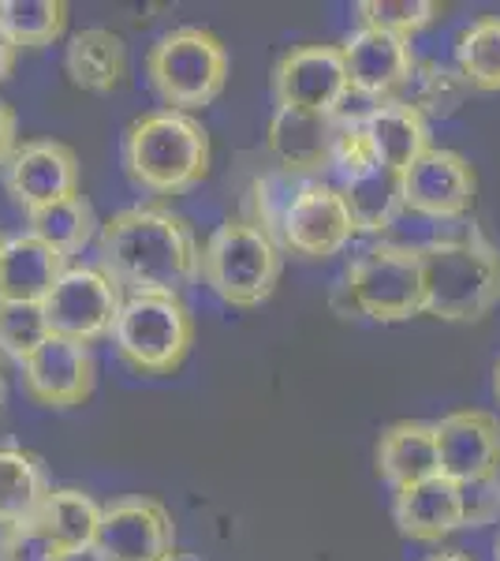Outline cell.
<instances>
[{
  "label": "cell",
  "mask_w": 500,
  "mask_h": 561,
  "mask_svg": "<svg viewBox=\"0 0 500 561\" xmlns=\"http://www.w3.org/2000/svg\"><path fill=\"white\" fill-rule=\"evenodd\" d=\"M195 232L179 214L165 206H127L97 229V266L124 296H179V288L198 280Z\"/></svg>",
  "instance_id": "obj_1"
},
{
  "label": "cell",
  "mask_w": 500,
  "mask_h": 561,
  "mask_svg": "<svg viewBox=\"0 0 500 561\" xmlns=\"http://www.w3.org/2000/svg\"><path fill=\"white\" fill-rule=\"evenodd\" d=\"M422 259V314L441 322H478L500 304V255L478 229L430 240Z\"/></svg>",
  "instance_id": "obj_2"
},
{
  "label": "cell",
  "mask_w": 500,
  "mask_h": 561,
  "mask_svg": "<svg viewBox=\"0 0 500 561\" xmlns=\"http://www.w3.org/2000/svg\"><path fill=\"white\" fill-rule=\"evenodd\" d=\"M209 131L202 121L176 108L147 113L124 131V169L135 187L150 195H179L209 173Z\"/></svg>",
  "instance_id": "obj_3"
},
{
  "label": "cell",
  "mask_w": 500,
  "mask_h": 561,
  "mask_svg": "<svg viewBox=\"0 0 500 561\" xmlns=\"http://www.w3.org/2000/svg\"><path fill=\"white\" fill-rule=\"evenodd\" d=\"M280 251L284 248L266 229L251 225L247 217H229L202 243L198 277L221 304L258 307L269 300L280 280V266H284Z\"/></svg>",
  "instance_id": "obj_4"
},
{
  "label": "cell",
  "mask_w": 500,
  "mask_h": 561,
  "mask_svg": "<svg viewBox=\"0 0 500 561\" xmlns=\"http://www.w3.org/2000/svg\"><path fill=\"white\" fill-rule=\"evenodd\" d=\"M147 76L165 108L195 113L217 102L229 83V49L202 26H176L153 42L147 53Z\"/></svg>",
  "instance_id": "obj_5"
},
{
  "label": "cell",
  "mask_w": 500,
  "mask_h": 561,
  "mask_svg": "<svg viewBox=\"0 0 500 561\" xmlns=\"http://www.w3.org/2000/svg\"><path fill=\"white\" fill-rule=\"evenodd\" d=\"M195 319L179 296H127L113 325L116 356L139 375H168L187 359Z\"/></svg>",
  "instance_id": "obj_6"
},
{
  "label": "cell",
  "mask_w": 500,
  "mask_h": 561,
  "mask_svg": "<svg viewBox=\"0 0 500 561\" xmlns=\"http://www.w3.org/2000/svg\"><path fill=\"white\" fill-rule=\"evenodd\" d=\"M348 311L370 322H407L422 314V259L418 248L374 243L344 274Z\"/></svg>",
  "instance_id": "obj_7"
},
{
  "label": "cell",
  "mask_w": 500,
  "mask_h": 561,
  "mask_svg": "<svg viewBox=\"0 0 500 561\" xmlns=\"http://www.w3.org/2000/svg\"><path fill=\"white\" fill-rule=\"evenodd\" d=\"M124 300V288L102 266H68L42 307L45 319H49V330L57 337L94 345L102 337H113Z\"/></svg>",
  "instance_id": "obj_8"
},
{
  "label": "cell",
  "mask_w": 500,
  "mask_h": 561,
  "mask_svg": "<svg viewBox=\"0 0 500 561\" xmlns=\"http://www.w3.org/2000/svg\"><path fill=\"white\" fill-rule=\"evenodd\" d=\"M272 98L277 108L340 116L351 98L340 45H299L284 53L272 68Z\"/></svg>",
  "instance_id": "obj_9"
},
{
  "label": "cell",
  "mask_w": 500,
  "mask_h": 561,
  "mask_svg": "<svg viewBox=\"0 0 500 561\" xmlns=\"http://www.w3.org/2000/svg\"><path fill=\"white\" fill-rule=\"evenodd\" d=\"M97 561H165L176 554V528L158 497H116L102 510L94 550Z\"/></svg>",
  "instance_id": "obj_10"
},
{
  "label": "cell",
  "mask_w": 500,
  "mask_h": 561,
  "mask_svg": "<svg viewBox=\"0 0 500 561\" xmlns=\"http://www.w3.org/2000/svg\"><path fill=\"white\" fill-rule=\"evenodd\" d=\"M354 232L359 229L340 187L325 180H303L295 203L280 221V248L299 259H333L348 248Z\"/></svg>",
  "instance_id": "obj_11"
},
{
  "label": "cell",
  "mask_w": 500,
  "mask_h": 561,
  "mask_svg": "<svg viewBox=\"0 0 500 561\" xmlns=\"http://www.w3.org/2000/svg\"><path fill=\"white\" fill-rule=\"evenodd\" d=\"M478 180L470 161L456 150L430 147L418 161L399 173V195H404V210L418 217H433V221H460L475 206Z\"/></svg>",
  "instance_id": "obj_12"
},
{
  "label": "cell",
  "mask_w": 500,
  "mask_h": 561,
  "mask_svg": "<svg viewBox=\"0 0 500 561\" xmlns=\"http://www.w3.org/2000/svg\"><path fill=\"white\" fill-rule=\"evenodd\" d=\"M4 192L23 214L53 206L60 198L79 195V158L57 139H26L0 169Z\"/></svg>",
  "instance_id": "obj_13"
},
{
  "label": "cell",
  "mask_w": 500,
  "mask_h": 561,
  "mask_svg": "<svg viewBox=\"0 0 500 561\" xmlns=\"http://www.w3.org/2000/svg\"><path fill=\"white\" fill-rule=\"evenodd\" d=\"M340 57L344 68H348L351 94L367 98L370 105L385 102V98H399V90L407 87L418 65L411 38L370 31V26H359L340 42Z\"/></svg>",
  "instance_id": "obj_14"
},
{
  "label": "cell",
  "mask_w": 500,
  "mask_h": 561,
  "mask_svg": "<svg viewBox=\"0 0 500 561\" xmlns=\"http://www.w3.org/2000/svg\"><path fill=\"white\" fill-rule=\"evenodd\" d=\"M20 370L26 397L45 404V409H75V404H83L94 393L97 382V364L90 345L57 337V333Z\"/></svg>",
  "instance_id": "obj_15"
},
{
  "label": "cell",
  "mask_w": 500,
  "mask_h": 561,
  "mask_svg": "<svg viewBox=\"0 0 500 561\" xmlns=\"http://www.w3.org/2000/svg\"><path fill=\"white\" fill-rule=\"evenodd\" d=\"M336 139H340V116L299 113V108H272L266 150L280 173L295 180H314L333 169Z\"/></svg>",
  "instance_id": "obj_16"
},
{
  "label": "cell",
  "mask_w": 500,
  "mask_h": 561,
  "mask_svg": "<svg viewBox=\"0 0 500 561\" xmlns=\"http://www.w3.org/2000/svg\"><path fill=\"white\" fill-rule=\"evenodd\" d=\"M438 427L441 476L460 486L500 476V423L489 412L463 409L444 415Z\"/></svg>",
  "instance_id": "obj_17"
},
{
  "label": "cell",
  "mask_w": 500,
  "mask_h": 561,
  "mask_svg": "<svg viewBox=\"0 0 500 561\" xmlns=\"http://www.w3.org/2000/svg\"><path fill=\"white\" fill-rule=\"evenodd\" d=\"M393 517L399 536L415 542H438L444 536H452V531L467 528V497H463L460 483L433 476L426 483L396 491Z\"/></svg>",
  "instance_id": "obj_18"
},
{
  "label": "cell",
  "mask_w": 500,
  "mask_h": 561,
  "mask_svg": "<svg viewBox=\"0 0 500 561\" xmlns=\"http://www.w3.org/2000/svg\"><path fill=\"white\" fill-rule=\"evenodd\" d=\"M354 124L367 135L374 158L385 169H393V173H404L411 161H418L430 150V124H426V116L407 105L404 98L374 102L354 116Z\"/></svg>",
  "instance_id": "obj_19"
},
{
  "label": "cell",
  "mask_w": 500,
  "mask_h": 561,
  "mask_svg": "<svg viewBox=\"0 0 500 561\" xmlns=\"http://www.w3.org/2000/svg\"><path fill=\"white\" fill-rule=\"evenodd\" d=\"M63 270H68V259L49 243H42L34 232L8 237L4 251H0V300L45 304Z\"/></svg>",
  "instance_id": "obj_20"
},
{
  "label": "cell",
  "mask_w": 500,
  "mask_h": 561,
  "mask_svg": "<svg viewBox=\"0 0 500 561\" xmlns=\"http://www.w3.org/2000/svg\"><path fill=\"white\" fill-rule=\"evenodd\" d=\"M377 472L393 491L426 483L441 476V454H438V427L433 423H396L381 434L377 442Z\"/></svg>",
  "instance_id": "obj_21"
},
{
  "label": "cell",
  "mask_w": 500,
  "mask_h": 561,
  "mask_svg": "<svg viewBox=\"0 0 500 561\" xmlns=\"http://www.w3.org/2000/svg\"><path fill=\"white\" fill-rule=\"evenodd\" d=\"M63 71H68L71 87L86 90V94H113L127 76L124 38L105 26H86V31L71 34Z\"/></svg>",
  "instance_id": "obj_22"
},
{
  "label": "cell",
  "mask_w": 500,
  "mask_h": 561,
  "mask_svg": "<svg viewBox=\"0 0 500 561\" xmlns=\"http://www.w3.org/2000/svg\"><path fill=\"white\" fill-rule=\"evenodd\" d=\"M49 494H53L49 472H45L38 454L0 449V528L38 520Z\"/></svg>",
  "instance_id": "obj_23"
},
{
  "label": "cell",
  "mask_w": 500,
  "mask_h": 561,
  "mask_svg": "<svg viewBox=\"0 0 500 561\" xmlns=\"http://www.w3.org/2000/svg\"><path fill=\"white\" fill-rule=\"evenodd\" d=\"M38 524L60 542V550L68 558L90 554L97 539V524H102V505L94 502L79 486H53V494L45 497Z\"/></svg>",
  "instance_id": "obj_24"
},
{
  "label": "cell",
  "mask_w": 500,
  "mask_h": 561,
  "mask_svg": "<svg viewBox=\"0 0 500 561\" xmlns=\"http://www.w3.org/2000/svg\"><path fill=\"white\" fill-rule=\"evenodd\" d=\"M340 195L351 210V221L359 232H385L404 210V195H399V173L385 165H374L367 173H354L340 180Z\"/></svg>",
  "instance_id": "obj_25"
},
{
  "label": "cell",
  "mask_w": 500,
  "mask_h": 561,
  "mask_svg": "<svg viewBox=\"0 0 500 561\" xmlns=\"http://www.w3.org/2000/svg\"><path fill=\"white\" fill-rule=\"evenodd\" d=\"M26 225L42 243H49L53 251H60L63 259H71L75 251H83L90 240L97 237V217H94V206L86 203V195H71V198H60L53 206H42V210L26 214Z\"/></svg>",
  "instance_id": "obj_26"
},
{
  "label": "cell",
  "mask_w": 500,
  "mask_h": 561,
  "mask_svg": "<svg viewBox=\"0 0 500 561\" xmlns=\"http://www.w3.org/2000/svg\"><path fill=\"white\" fill-rule=\"evenodd\" d=\"M467 79L460 76V68L452 65H441V60H418L407 87L399 90L407 105L418 108L422 116H444L460 113V105L467 102Z\"/></svg>",
  "instance_id": "obj_27"
},
{
  "label": "cell",
  "mask_w": 500,
  "mask_h": 561,
  "mask_svg": "<svg viewBox=\"0 0 500 561\" xmlns=\"http://www.w3.org/2000/svg\"><path fill=\"white\" fill-rule=\"evenodd\" d=\"M68 26V4L63 0H0V31L20 49H42L53 45Z\"/></svg>",
  "instance_id": "obj_28"
},
{
  "label": "cell",
  "mask_w": 500,
  "mask_h": 561,
  "mask_svg": "<svg viewBox=\"0 0 500 561\" xmlns=\"http://www.w3.org/2000/svg\"><path fill=\"white\" fill-rule=\"evenodd\" d=\"M456 68L470 90L481 94L500 90V15H481L460 34Z\"/></svg>",
  "instance_id": "obj_29"
},
{
  "label": "cell",
  "mask_w": 500,
  "mask_h": 561,
  "mask_svg": "<svg viewBox=\"0 0 500 561\" xmlns=\"http://www.w3.org/2000/svg\"><path fill=\"white\" fill-rule=\"evenodd\" d=\"M49 337H53V330H49V319H45L42 304L0 300V352H4L8 359H15V364L23 367Z\"/></svg>",
  "instance_id": "obj_30"
},
{
  "label": "cell",
  "mask_w": 500,
  "mask_h": 561,
  "mask_svg": "<svg viewBox=\"0 0 500 561\" xmlns=\"http://www.w3.org/2000/svg\"><path fill=\"white\" fill-rule=\"evenodd\" d=\"M438 12L441 8L433 4V0H359V4H354L359 26L399 34V38H411L422 26H430L438 20Z\"/></svg>",
  "instance_id": "obj_31"
},
{
  "label": "cell",
  "mask_w": 500,
  "mask_h": 561,
  "mask_svg": "<svg viewBox=\"0 0 500 561\" xmlns=\"http://www.w3.org/2000/svg\"><path fill=\"white\" fill-rule=\"evenodd\" d=\"M299 187H303V180L280 173V169H272V173L258 176L251 184V192H247V214H243V217H247L251 225H258V229H266L269 237L280 243V221H284L288 206L295 203Z\"/></svg>",
  "instance_id": "obj_32"
},
{
  "label": "cell",
  "mask_w": 500,
  "mask_h": 561,
  "mask_svg": "<svg viewBox=\"0 0 500 561\" xmlns=\"http://www.w3.org/2000/svg\"><path fill=\"white\" fill-rule=\"evenodd\" d=\"M0 561H68V554L38 520H26L0 528Z\"/></svg>",
  "instance_id": "obj_33"
},
{
  "label": "cell",
  "mask_w": 500,
  "mask_h": 561,
  "mask_svg": "<svg viewBox=\"0 0 500 561\" xmlns=\"http://www.w3.org/2000/svg\"><path fill=\"white\" fill-rule=\"evenodd\" d=\"M463 497H467V528L489 524L500 513V476L486 479V483L463 486Z\"/></svg>",
  "instance_id": "obj_34"
},
{
  "label": "cell",
  "mask_w": 500,
  "mask_h": 561,
  "mask_svg": "<svg viewBox=\"0 0 500 561\" xmlns=\"http://www.w3.org/2000/svg\"><path fill=\"white\" fill-rule=\"evenodd\" d=\"M15 150H20V116L8 102H0V169L8 165Z\"/></svg>",
  "instance_id": "obj_35"
},
{
  "label": "cell",
  "mask_w": 500,
  "mask_h": 561,
  "mask_svg": "<svg viewBox=\"0 0 500 561\" xmlns=\"http://www.w3.org/2000/svg\"><path fill=\"white\" fill-rule=\"evenodd\" d=\"M15 57H20V45H15L12 38H8L4 31H0V83H4V79L12 76Z\"/></svg>",
  "instance_id": "obj_36"
},
{
  "label": "cell",
  "mask_w": 500,
  "mask_h": 561,
  "mask_svg": "<svg viewBox=\"0 0 500 561\" xmlns=\"http://www.w3.org/2000/svg\"><path fill=\"white\" fill-rule=\"evenodd\" d=\"M426 561H470V558L463 550H441V554H430Z\"/></svg>",
  "instance_id": "obj_37"
},
{
  "label": "cell",
  "mask_w": 500,
  "mask_h": 561,
  "mask_svg": "<svg viewBox=\"0 0 500 561\" xmlns=\"http://www.w3.org/2000/svg\"><path fill=\"white\" fill-rule=\"evenodd\" d=\"M165 561H202L198 554H187V550H176V554H168Z\"/></svg>",
  "instance_id": "obj_38"
},
{
  "label": "cell",
  "mask_w": 500,
  "mask_h": 561,
  "mask_svg": "<svg viewBox=\"0 0 500 561\" xmlns=\"http://www.w3.org/2000/svg\"><path fill=\"white\" fill-rule=\"evenodd\" d=\"M493 393H497V401H500V359H497V367H493Z\"/></svg>",
  "instance_id": "obj_39"
},
{
  "label": "cell",
  "mask_w": 500,
  "mask_h": 561,
  "mask_svg": "<svg viewBox=\"0 0 500 561\" xmlns=\"http://www.w3.org/2000/svg\"><path fill=\"white\" fill-rule=\"evenodd\" d=\"M0 409H4V375H0Z\"/></svg>",
  "instance_id": "obj_40"
},
{
  "label": "cell",
  "mask_w": 500,
  "mask_h": 561,
  "mask_svg": "<svg viewBox=\"0 0 500 561\" xmlns=\"http://www.w3.org/2000/svg\"><path fill=\"white\" fill-rule=\"evenodd\" d=\"M493 561H500V539H497V547H493Z\"/></svg>",
  "instance_id": "obj_41"
},
{
  "label": "cell",
  "mask_w": 500,
  "mask_h": 561,
  "mask_svg": "<svg viewBox=\"0 0 500 561\" xmlns=\"http://www.w3.org/2000/svg\"><path fill=\"white\" fill-rule=\"evenodd\" d=\"M4 240H8V237H0V251H4Z\"/></svg>",
  "instance_id": "obj_42"
}]
</instances>
